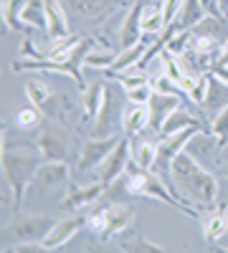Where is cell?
Returning a JSON list of instances; mask_svg holds the SVG:
<instances>
[{"label":"cell","instance_id":"1f68e13d","mask_svg":"<svg viewBox=\"0 0 228 253\" xmlns=\"http://www.w3.org/2000/svg\"><path fill=\"white\" fill-rule=\"evenodd\" d=\"M15 126L18 129H38L41 126V122H44V112H41L38 107H26V109H20L18 114H15Z\"/></svg>","mask_w":228,"mask_h":253},{"label":"cell","instance_id":"ba28073f","mask_svg":"<svg viewBox=\"0 0 228 253\" xmlns=\"http://www.w3.org/2000/svg\"><path fill=\"white\" fill-rule=\"evenodd\" d=\"M36 150L41 155V160H46V162H61L69 157V150H71V144H69V134L61 129V126L56 122H46L44 126L38 129V137H36Z\"/></svg>","mask_w":228,"mask_h":253},{"label":"cell","instance_id":"8fae6325","mask_svg":"<svg viewBox=\"0 0 228 253\" xmlns=\"http://www.w3.org/2000/svg\"><path fill=\"white\" fill-rule=\"evenodd\" d=\"M26 96L33 107H38L46 117H61V112L66 109V101L64 96H58L48 89V84H44L41 79H28L26 81Z\"/></svg>","mask_w":228,"mask_h":253},{"label":"cell","instance_id":"5b68a950","mask_svg":"<svg viewBox=\"0 0 228 253\" xmlns=\"http://www.w3.org/2000/svg\"><path fill=\"white\" fill-rule=\"evenodd\" d=\"M135 218V208L132 205H124V203H107L99 205L96 210L87 215V230L94 233L99 241H112L114 236L124 233Z\"/></svg>","mask_w":228,"mask_h":253},{"label":"cell","instance_id":"7402d4cb","mask_svg":"<svg viewBox=\"0 0 228 253\" xmlns=\"http://www.w3.org/2000/svg\"><path fill=\"white\" fill-rule=\"evenodd\" d=\"M200 107L208 112V114H213V117H216L221 109L228 107V84L221 81L213 71H208V94H205V99H203Z\"/></svg>","mask_w":228,"mask_h":253},{"label":"cell","instance_id":"52a82bcc","mask_svg":"<svg viewBox=\"0 0 228 253\" xmlns=\"http://www.w3.org/2000/svg\"><path fill=\"white\" fill-rule=\"evenodd\" d=\"M124 101H127V94H122L119 89L107 84L101 109L91 119V137H112L119 129L124 122Z\"/></svg>","mask_w":228,"mask_h":253},{"label":"cell","instance_id":"ac0fdd59","mask_svg":"<svg viewBox=\"0 0 228 253\" xmlns=\"http://www.w3.org/2000/svg\"><path fill=\"white\" fill-rule=\"evenodd\" d=\"M33 182L44 190V193H48V190L58 187V185H66L69 182V165L61 160V162H41L38 170H36V177Z\"/></svg>","mask_w":228,"mask_h":253},{"label":"cell","instance_id":"b9f144b4","mask_svg":"<svg viewBox=\"0 0 228 253\" xmlns=\"http://www.w3.org/2000/svg\"><path fill=\"white\" fill-rule=\"evenodd\" d=\"M218 5H221V13L228 18V0H218Z\"/></svg>","mask_w":228,"mask_h":253},{"label":"cell","instance_id":"cb8c5ba5","mask_svg":"<svg viewBox=\"0 0 228 253\" xmlns=\"http://www.w3.org/2000/svg\"><path fill=\"white\" fill-rule=\"evenodd\" d=\"M188 126H200V119L195 117V114H190L188 109H175L168 119H165V124H162V129L157 132L160 137H170V134H178V132H182V129H188Z\"/></svg>","mask_w":228,"mask_h":253},{"label":"cell","instance_id":"6da1fadb","mask_svg":"<svg viewBox=\"0 0 228 253\" xmlns=\"http://www.w3.org/2000/svg\"><path fill=\"white\" fill-rule=\"evenodd\" d=\"M170 185L175 195L193 208L213 205L218 198V180L208 167H203L190 152H180L170 167Z\"/></svg>","mask_w":228,"mask_h":253},{"label":"cell","instance_id":"f35d334b","mask_svg":"<svg viewBox=\"0 0 228 253\" xmlns=\"http://www.w3.org/2000/svg\"><path fill=\"white\" fill-rule=\"evenodd\" d=\"M203 3V8H205V13H221V5H218V0H200ZM223 15V13H221Z\"/></svg>","mask_w":228,"mask_h":253},{"label":"cell","instance_id":"83f0119b","mask_svg":"<svg viewBox=\"0 0 228 253\" xmlns=\"http://www.w3.org/2000/svg\"><path fill=\"white\" fill-rule=\"evenodd\" d=\"M104 89H107V84H101V81H94L89 84V86L84 89V96H81V101H84V112L89 119H94L101 109V101H104Z\"/></svg>","mask_w":228,"mask_h":253},{"label":"cell","instance_id":"2e32d148","mask_svg":"<svg viewBox=\"0 0 228 253\" xmlns=\"http://www.w3.org/2000/svg\"><path fill=\"white\" fill-rule=\"evenodd\" d=\"M190 33L195 38H205V41H213V43L223 46L228 41V18L221 15V13H205L190 28Z\"/></svg>","mask_w":228,"mask_h":253},{"label":"cell","instance_id":"7a4b0ae2","mask_svg":"<svg viewBox=\"0 0 228 253\" xmlns=\"http://www.w3.org/2000/svg\"><path fill=\"white\" fill-rule=\"evenodd\" d=\"M122 182H124V190H127L132 198H152V200L173 205L175 210L185 213L188 218H198V210L193 205H188L185 200H180L173 193V187L165 182L160 175H155L152 170H142V167H137L135 162H130L127 172L122 175Z\"/></svg>","mask_w":228,"mask_h":253},{"label":"cell","instance_id":"277c9868","mask_svg":"<svg viewBox=\"0 0 228 253\" xmlns=\"http://www.w3.org/2000/svg\"><path fill=\"white\" fill-rule=\"evenodd\" d=\"M41 165V157L28 152V150H5L3 152V177L10 187V205L18 213L20 203H23V195L28 185L33 182L36 177V170Z\"/></svg>","mask_w":228,"mask_h":253},{"label":"cell","instance_id":"3957f363","mask_svg":"<svg viewBox=\"0 0 228 253\" xmlns=\"http://www.w3.org/2000/svg\"><path fill=\"white\" fill-rule=\"evenodd\" d=\"M94 46V38H84L69 51L66 58H20V61H13L10 69L13 71H48V74H66L76 81V86L84 91V79H81V63H84L87 53L91 51Z\"/></svg>","mask_w":228,"mask_h":253},{"label":"cell","instance_id":"9c48e42d","mask_svg":"<svg viewBox=\"0 0 228 253\" xmlns=\"http://www.w3.org/2000/svg\"><path fill=\"white\" fill-rule=\"evenodd\" d=\"M130 162H132V137L124 134L119 139V144L109 152V157L99 165V175L96 177L104 182V185H112L117 177H122L124 172H127Z\"/></svg>","mask_w":228,"mask_h":253},{"label":"cell","instance_id":"9a60e30c","mask_svg":"<svg viewBox=\"0 0 228 253\" xmlns=\"http://www.w3.org/2000/svg\"><path fill=\"white\" fill-rule=\"evenodd\" d=\"M182 96H175V94H160V91H152L150 101H147V112H150V129L152 132H160L165 119H168L175 109L182 107Z\"/></svg>","mask_w":228,"mask_h":253},{"label":"cell","instance_id":"7c38bea8","mask_svg":"<svg viewBox=\"0 0 228 253\" xmlns=\"http://www.w3.org/2000/svg\"><path fill=\"white\" fill-rule=\"evenodd\" d=\"M221 150H223V147H221L218 137H216L211 129H198V132L190 137L188 147H185V152H190L203 167H205V165H216Z\"/></svg>","mask_w":228,"mask_h":253},{"label":"cell","instance_id":"836d02e7","mask_svg":"<svg viewBox=\"0 0 228 253\" xmlns=\"http://www.w3.org/2000/svg\"><path fill=\"white\" fill-rule=\"evenodd\" d=\"M211 132L218 137L221 147L226 150V147H228V107L221 109V112L213 117V122H211Z\"/></svg>","mask_w":228,"mask_h":253},{"label":"cell","instance_id":"f546056e","mask_svg":"<svg viewBox=\"0 0 228 253\" xmlns=\"http://www.w3.org/2000/svg\"><path fill=\"white\" fill-rule=\"evenodd\" d=\"M23 23L33 31V28H41L46 31V5L44 0H28V5L23 8Z\"/></svg>","mask_w":228,"mask_h":253},{"label":"cell","instance_id":"603a6c76","mask_svg":"<svg viewBox=\"0 0 228 253\" xmlns=\"http://www.w3.org/2000/svg\"><path fill=\"white\" fill-rule=\"evenodd\" d=\"M144 126H150V112H147V104H132V107L124 112V122H122V129L124 134L137 137L139 132H144Z\"/></svg>","mask_w":228,"mask_h":253},{"label":"cell","instance_id":"4dcf8cb0","mask_svg":"<svg viewBox=\"0 0 228 253\" xmlns=\"http://www.w3.org/2000/svg\"><path fill=\"white\" fill-rule=\"evenodd\" d=\"M119 251H127V253H162L165 248L157 246V243H152V241H147V238L139 236V233H135L127 241L119 243Z\"/></svg>","mask_w":228,"mask_h":253},{"label":"cell","instance_id":"d4e9b609","mask_svg":"<svg viewBox=\"0 0 228 253\" xmlns=\"http://www.w3.org/2000/svg\"><path fill=\"white\" fill-rule=\"evenodd\" d=\"M28 5V0H3V26L5 31H23L31 33V28L23 23V8Z\"/></svg>","mask_w":228,"mask_h":253},{"label":"cell","instance_id":"ffe728a7","mask_svg":"<svg viewBox=\"0 0 228 253\" xmlns=\"http://www.w3.org/2000/svg\"><path fill=\"white\" fill-rule=\"evenodd\" d=\"M228 233V205L213 203V210L203 218V238L205 243H218Z\"/></svg>","mask_w":228,"mask_h":253},{"label":"cell","instance_id":"d6986e66","mask_svg":"<svg viewBox=\"0 0 228 253\" xmlns=\"http://www.w3.org/2000/svg\"><path fill=\"white\" fill-rule=\"evenodd\" d=\"M81 228H87V218H66V220H58L51 233L44 238V248L46 251H56L61 246H66L71 238H76V233Z\"/></svg>","mask_w":228,"mask_h":253},{"label":"cell","instance_id":"f1b7e54d","mask_svg":"<svg viewBox=\"0 0 228 253\" xmlns=\"http://www.w3.org/2000/svg\"><path fill=\"white\" fill-rule=\"evenodd\" d=\"M142 28H144V33H157V31L165 28L162 0H157V3H144V10H142Z\"/></svg>","mask_w":228,"mask_h":253},{"label":"cell","instance_id":"30bf717a","mask_svg":"<svg viewBox=\"0 0 228 253\" xmlns=\"http://www.w3.org/2000/svg\"><path fill=\"white\" fill-rule=\"evenodd\" d=\"M122 137L112 134V137H91L81 144V152H79V162H76V170L79 172H89L94 167H99L109 157V152L119 144Z\"/></svg>","mask_w":228,"mask_h":253},{"label":"cell","instance_id":"7bdbcfd3","mask_svg":"<svg viewBox=\"0 0 228 253\" xmlns=\"http://www.w3.org/2000/svg\"><path fill=\"white\" fill-rule=\"evenodd\" d=\"M221 177L228 182V165H226V167H221Z\"/></svg>","mask_w":228,"mask_h":253},{"label":"cell","instance_id":"8d00e7d4","mask_svg":"<svg viewBox=\"0 0 228 253\" xmlns=\"http://www.w3.org/2000/svg\"><path fill=\"white\" fill-rule=\"evenodd\" d=\"M205 94H208V74H198L195 81L190 84V89H188V99L193 104H203Z\"/></svg>","mask_w":228,"mask_h":253},{"label":"cell","instance_id":"e575fe53","mask_svg":"<svg viewBox=\"0 0 228 253\" xmlns=\"http://www.w3.org/2000/svg\"><path fill=\"white\" fill-rule=\"evenodd\" d=\"M152 81H144V84H137V86L132 89H124V94H127V101L130 104H147L150 96H152Z\"/></svg>","mask_w":228,"mask_h":253},{"label":"cell","instance_id":"ab89813d","mask_svg":"<svg viewBox=\"0 0 228 253\" xmlns=\"http://www.w3.org/2000/svg\"><path fill=\"white\" fill-rule=\"evenodd\" d=\"M216 66H228V41L223 43V48H221V56H218V63Z\"/></svg>","mask_w":228,"mask_h":253},{"label":"cell","instance_id":"d6a6232c","mask_svg":"<svg viewBox=\"0 0 228 253\" xmlns=\"http://www.w3.org/2000/svg\"><path fill=\"white\" fill-rule=\"evenodd\" d=\"M152 89L155 91H160V94H175V96H188V91H185L180 84L175 81V79H170L168 74L165 76H155L152 79Z\"/></svg>","mask_w":228,"mask_h":253},{"label":"cell","instance_id":"44dd1931","mask_svg":"<svg viewBox=\"0 0 228 253\" xmlns=\"http://www.w3.org/2000/svg\"><path fill=\"white\" fill-rule=\"evenodd\" d=\"M44 5H46V38L48 41L69 38V20L64 5L58 0H44Z\"/></svg>","mask_w":228,"mask_h":253},{"label":"cell","instance_id":"60d3db41","mask_svg":"<svg viewBox=\"0 0 228 253\" xmlns=\"http://www.w3.org/2000/svg\"><path fill=\"white\" fill-rule=\"evenodd\" d=\"M213 74H216L221 81H226V84H228V66H213Z\"/></svg>","mask_w":228,"mask_h":253},{"label":"cell","instance_id":"e0dca14e","mask_svg":"<svg viewBox=\"0 0 228 253\" xmlns=\"http://www.w3.org/2000/svg\"><path fill=\"white\" fill-rule=\"evenodd\" d=\"M122 5V0H66V8L71 15L81 18V20H91V18H104L109 13H114Z\"/></svg>","mask_w":228,"mask_h":253},{"label":"cell","instance_id":"4316f807","mask_svg":"<svg viewBox=\"0 0 228 253\" xmlns=\"http://www.w3.org/2000/svg\"><path fill=\"white\" fill-rule=\"evenodd\" d=\"M132 162L142 170H155L157 162V144L150 139H135L132 142Z\"/></svg>","mask_w":228,"mask_h":253},{"label":"cell","instance_id":"8992f818","mask_svg":"<svg viewBox=\"0 0 228 253\" xmlns=\"http://www.w3.org/2000/svg\"><path fill=\"white\" fill-rule=\"evenodd\" d=\"M56 223L48 215H26V218H13L3 228V251H13L26 243H44V238L51 233Z\"/></svg>","mask_w":228,"mask_h":253},{"label":"cell","instance_id":"484cf974","mask_svg":"<svg viewBox=\"0 0 228 253\" xmlns=\"http://www.w3.org/2000/svg\"><path fill=\"white\" fill-rule=\"evenodd\" d=\"M203 15H205V8H203L200 0H182V5H180L173 23L178 26V31H190Z\"/></svg>","mask_w":228,"mask_h":253},{"label":"cell","instance_id":"74e56055","mask_svg":"<svg viewBox=\"0 0 228 253\" xmlns=\"http://www.w3.org/2000/svg\"><path fill=\"white\" fill-rule=\"evenodd\" d=\"M180 5H182V0H162V15H165V28H168V26L173 23V20H175V15H178Z\"/></svg>","mask_w":228,"mask_h":253},{"label":"cell","instance_id":"4fadbf2b","mask_svg":"<svg viewBox=\"0 0 228 253\" xmlns=\"http://www.w3.org/2000/svg\"><path fill=\"white\" fill-rule=\"evenodd\" d=\"M142 10H144V0H137V3L130 5L127 15H124L122 26H119V46H122V51L137 46L139 41L147 36L144 28H142Z\"/></svg>","mask_w":228,"mask_h":253},{"label":"cell","instance_id":"d590c367","mask_svg":"<svg viewBox=\"0 0 228 253\" xmlns=\"http://www.w3.org/2000/svg\"><path fill=\"white\" fill-rule=\"evenodd\" d=\"M117 61V56L112 53V51H89L87 53V58H84V63L87 66H94V69H109L112 63Z\"/></svg>","mask_w":228,"mask_h":253},{"label":"cell","instance_id":"5bb4252c","mask_svg":"<svg viewBox=\"0 0 228 253\" xmlns=\"http://www.w3.org/2000/svg\"><path fill=\"white\" fill-rule=\"evenodd\" d=\"M104 190H107V185L101 182V180H96V182H91V185H87V187L71 185L69 193L64 195V200L58 203V208H61V210H84V208L94 205L101 195H104Z\"/></svg>","mask_w":228,"mask_h":253}]
</instances>
